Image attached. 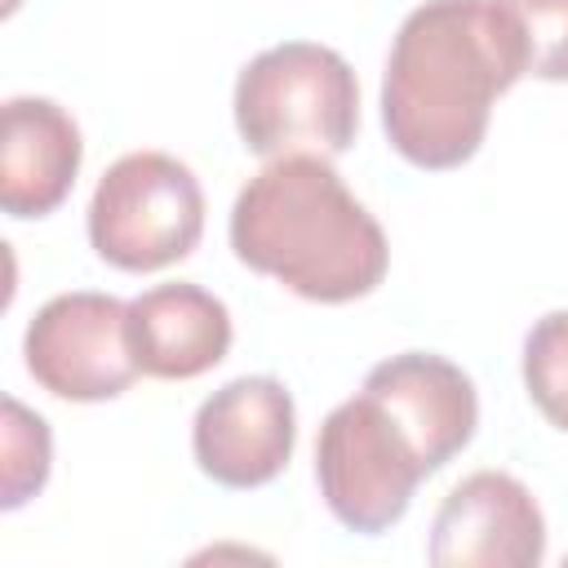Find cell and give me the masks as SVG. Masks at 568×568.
I'll list each match as a JSON object with an SVG mask.
<instances>
[{
	"label": "cell",
	"mask_w": 568,
	"mask_h": 568,
	"mask_svg": "<svg viewBox=\"0 0 568 568\" xmlns=\"http://www.w3.org/2000/svg\"><path fill=\"white\" fill-rule=\"evenodd\" d=\"M235 129L262 160L342 155L359 133V80L351 62L315 40H284L235 75Z\"/></svg>",
	"instance_id": "obj_3"
},
{
	"label": "cell",
	"mask_w": 568,
	"mask_h": 568,
	"mask_svg": "<svg viewBox=\"0 0 568 568\" xmlns=\"http://www.w3.org/2000/svg\"><path fill=\"white\" fill-rule=\"evenodd\" d=\"M204 235L200 178L169 151H129L93 186L89 244L115 271H164Z\"/></svg>",
	"instance_id": "obj_5"
},
{
	"label": "cell",
	"mask_w": 568,
	"mask_h": 568,
	"mask_svg": "<svg viewBox=\"0 0 568 568\" xmlns=\"http://www.w3.org/2000/svg\"><path fill=\"white\" fill-rule=\"evenodd\" d=\"M0 448H4V466H0V506L18 510L27 506L44 479H49V462H53V439H49V422L40 413H31L22 399L4 395V426H0Z\"/></svg>",
	"instance_id": "obj_12"
},
{
	"label": "cell",
	"mask_w": 568,
	"mask_h": 568,
	"mask_svg": "<svg viewBox=\"0 0 568 568\" xmlns=\"http://www.w3.org/2000/svg\"><path fill=\"white\" fill-rule=\"evenodd\" d=\"M297 444V408L280 377L244 373L217 386L191 422L195 466L222 488H262L284 475Z\"/></svg>",
	"instance_id": "obj_7"
},
{
	"label": "cell",
	"mask_w": 568,
	"mask_h": 568,
	"mask_svg": "<svg viewBox=\"0 0 568 568\" xmlns=\"http://www.w3.org/2000/svg\"><path fill=\"white\" fill-rule=\"evenodd\" d=\"M422 479H430V470L413 435L364 386L320 422L315 484L342 528L364 537L395 528L408 515Z\"/></svg>",
	"instance_id": "obj_4"
},
{
	"label": "cell",
	"mask_w": 568,
	"mask_h": 568,
	"mask_svg": "<svg viewBox=\"0 0 568 568\" xmlns=\"http://www.w3.org/2000/svg\"><path fill=\"white\" fill-rule=\"evenodd\" d=\"M235 257L324 306L368 297L390 266L382 222L346 191L328 155H275L231 204Z\"/></svg>",
	"instance_id": "obj_2"
},
{
	"label": "cell",
	"mask_w": 568,
	"mask_h": 568,
	"mask_svg": "<svg viewBox=\"0 0 568 568\" xmlns=\"http://www.w3.org/2000/svg\"><path fill=\"white\" fill-rule=\"evenodd\" d=\"M528 49V75L568 80V0H506Z\"/></svg>",
	"instance_id": "obj_14"
},
{
	"label": "cell",
	"mask_w": 568,
	"mask_h": 568,
	"mask_svg": "<svg viewBox=\"0 0 568 568\" xmlns=\"http://www.w3.org/2000/svg\"><path fill=\"white\" fill-rule=\"evenodd\" d=\"M426 559L435 568H537L546 559L537 497L510 470L457 479L430 519Z\"/></svg>",
	"instance_id": "obj_8"
},
{
	"label": "cell",
	"mask_w": 568,
	"mask_h": 568,
	"mask_svg": "<svg viewBox=\"0 0 568 568\" xmlns=\"http://www.w3.org/2000/svg\"><path fill=\"white\" fill-rule=\"evenodd\" d=\"M129 302L93 288L49 297L27 333L22 355L36 386L71 404H102L133 386L142 373L129 346Z\"/></svg>",
	"instance_id": "obj_6"
},
{
	"label": "cell",
	"mask_w": 568,
	"mask_h": 568,
	"mask_svg": "<svg viewBox=\"0 0 568 568\" xmlns=\"http://www.w3.org/2000/svg\"><path fill=\"white\" fill-rule=\"evenodd\" d=\"M519 75L528 49L506 0H426L386 53V142L417 169H457L484 146L493 102Z\"/></svg>",
	"instance_id": "obj_1"
},
{
	"label": "cell",
	"mask_w": 568,
	"mask_h": 568,
	"mask_svg": "<svg viewBox=\"0 0 568 568\" xmlns=\"http://www.w3.org/2000/svg\"><path fill=\"white\" fill-rule=\"evenodd\" d=\"M524 390L537 413L568 435V306L532 320L524 337Z\"/></svg>",
	"instance_id": "obj_13"
},
{
	"label": "cell",
	"mask_w": 568,
	"mask_h": 568,
	"mask_svg": "<svg viewBox=\"0 0 568 568\" xmlns=\"http://www.w3.org/2000/svg\"><path fill=\"white\" fill-rule=\"evenodd\" d=\"M364 390L377 395L413 435L426 470H444L479 426V395L462 364L435 351H404L368 368Z\"/></svg>",
	"instance_id": "obj_9"
},
{
	"label": "cell",
	"mask_w": 568,
	"mask_h": 568,
	"mask_svg": "<svg viewBox=\"0 0 568 568\" xmlns=\"http://www.w3.org/2000/svg\"><path fill=\"white\" fill-rule=\"evenodd\" d=\"M84 160L80 124L53 98H9L0 111V209L49 217L75 186Z\"/></svg>",
	"instance_id": "obj_10"
},
{
	"label": "cell",
	"mask_w": 568,
	"mask_h": 568,
	"mask_svg": "<svg viewBox=\"0 0 568 568\" xmlns=\"http://www.w3.org/2000/svg\"><path fill=\"white\" fill-rule=\"evenodd\" d=\"M129 346L146 377L191 382L217 368L231 351V311L200 284H155L129 302Z\"/></svg>",
	"instance_id": "obj_11"
}]
</instances>
